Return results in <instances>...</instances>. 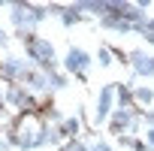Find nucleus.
Wrapping results in <instances>:
<instances>
[{
  "label": "nucleus",
  "mask_w": 154,
  "mask_h": 151,
  "mask_svg": "<svg viewBox=\"0 0 154 151\" xmlns=\"http://www.w3.org/2000/svg\"><path fill=\"white\" fill-rule=\"evenodd\" d=\"M148 148H154V127L148 130Z\"/></svg>",
  "instance_id": "4"
},
{
  "label": "nucleus",
  "mask_w": 154,
  "mask_h": 151,
  "mask_svg": "<svg viewBox=\"0 0 154 151\" xmlns=\"http://www.w3.org/2000/svg\"><path fill=\"white\" fill-rule=\"evenodd\" d=\"M63 66H66L69 72H75V76L85 82V72H88V66H91V57H88L82 48H75V45H72V48L66 51V57H63Z\"/></svg>",
  "instance_id": "1"
},
{
  "label": "nucleus",
  "mask_w": 154,
  "mask_h": 151,
  "mask_svg": "<svg viewBox=\"0 0 154 151\" xmlns=\"http://www.w3.org/2000/svg\"><path fill=\"white\" fill-rule=\"evenodd\" d=\"M115 106V85H106L100 91V103H97V121H106V115Z\"/></svg>",
  "instance_id": "2"
},
{
  "label": "nucleus",
  "mask_w": 154,
  "mask_h": 151,
  "mask_svg": "<svg viewBox=\"0 0 154 151\" xmlns=\"http://www.w3.org/2000/svg\"><path fill=\"white\" fill-rule=\"evenodd\" d=\"M133 100H139L142 106H151V103H154V91H151V88H136V91H133Z\"/></svg>",
  "instance_id": "3"
}]
</instances>
